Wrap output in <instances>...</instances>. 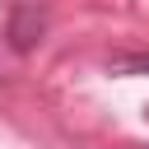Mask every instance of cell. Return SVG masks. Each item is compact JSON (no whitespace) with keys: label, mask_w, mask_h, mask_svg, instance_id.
<instances>
[{"label":"cell","mask_w":149,"mask_h":149,"mask_svg":"<svg viewBox=\"0 0 149 149\" xmlns=\"http://www.w3.org/2000/svg\"><path fill=\"white\" fill-rule=\"evenodd\" d=\"M42 33H47V9L37 5V0H23V5H14L9 9V23H5V37H9V47L23 56V51H33L37 42H42Z\"/></svg>","instance_id":"6da1fadb"},{"label":"cell","mask_w":149,"mask_h":149,"mask_svg":"<svg viewBox=\"0 0 149 149\" xmlns=\"http://www.w3.org/2000/svg\"><path fill=\"white\" fill-rule=\"evenodd\" d=\"M107 74H149V51H126V56H112L107 61Z\"/></svg>","instance_id":"7a4b0ae2"}]
</instances>
